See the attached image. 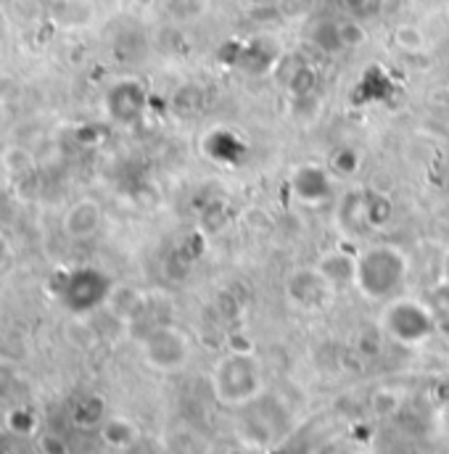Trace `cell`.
I'll return each instance as SVG.
<instances>
[{
	"label": "cell",
	"mask_w": 449,
	"mask_h": 454,
	"mask_svg": "<svg viewBox=\"0 0 449 454\" xmlns=\"http://www.w3.org/2000/svg\"><path fill=\"white\" fill-rule=\"evenodd\" d=\"M5 256H8V243H5V238L0 235V262H5Z\"/></svg>",
	"instance_id": "12"
},
{
	"label": "cell",
	"mask_w": 449,
	"mask_h": 454,
	"mask_svg": "<svg viewBox=\"0 0 449 454\" xmlns=\"http://www.w3.org/2000/svg\"><path fill=\"white\" fill-rule=\"evenodd\" d=\"M294 193L307 204H320L331 196V180L318 164H304L294 172Z\"/></svg>",
	"instance_id": "5"
},
{
	"label": "cell",
	"mask_w": 449,
	"mask_h": 454,
	"mask_svg": "<svg viewBox=\"0 0 449 454\" xmlns=\"http://www.w3.org/2000/svg\"><path fill=\"white\" fill-rule=\"evenodd\" d=\"M331 283L326 280V275L320 270H299L291 280H288V296L304 307V309H312V307H320L328 294H331Z\"/></svg>",
	"instance_id": "4"
},
{
	"label": "cell",
	"mask_w": 449,
	"mask_h": 454,
	"mask_svg": "<svg viewBox=\"0 0 449 454\" xmlns=\"http://www.w3.org/2000/svg\"><path fill=\"white\" fill-rule=\"evenodd\" d=\"M397 45L405 51H421L423 48V35L418 32V27H399L397 29Z\"/></svg>",
	"instance_id": "11"
},
{
	"label": "cell",
	"mask_w": 449,
	"mask_h": 454,
	"mask_svg": "<svg viewBox=\"0 0 449 454\" xmlns=\"http://www.w3.org/2000/svg\"><path fill=\"white\" fill-rule=\"evenodd\" d=\"M146 104V93L135 82H119L109 93V112L119 121H135Z\"/></svg>",
	"instance_id": "6"
},
{
	"label": "cell",
	"mask_w": 449,
	"mask_h": 454,
	"mask_svg": "<svg viewBox=\"0 0 449 454\" xmlns=\"http://www.w3.org/2000/svg\"><path fill=\"white\" fill-rule=\"evenodd\" d=\"M101 225V207L93 201H80L67 215V232L75 238H88Z\"/></svg>",
	"instance_id": "7"
},
{
	"label": "cell",
	"mask_w": 449,
	"mask_h": 454,
	"mask_svg": "<svg viewBox=\"0 0 449 454\" xmlns=\"http://www.w3.org/2000/svg\"><path fill=\"white\" fill-rule=\"evenodd\" d=\"M386 328L405 343H418L431 333V315L418 301H397L386 312Z\"/></svg>",
	"instance_id": "3"
},
{
	"label": "cell",
	"mask_w": 449,
	"mask_h": 454,
	"mask_svg": "<svg viewBox=\"0 0 449 454\" xmlns=\"http://www.w3.org/2000/svg\"><path fill=\"white\" fill-rule=\"evenodd\" d=\"M407 280V256L397 246H373L357 256L354 283L367 299H391Z\"/></svg>",
	"instance_id": "1"
},
{
	"label": "cell",
	"mask_w": 449,
	"mask_h": 454,
	"mask_svg": "<svg viewBox=\"0 0 449 454\" xmlns=\"http://www.w3.org/2000/svg\"><path fill=\"white\" fill-rule=\"evenodd\" d=\"M112 288V280L96 270V267H80V270H72L67 278H64V301H69V307L75 309H91L96 304H101L106 299Z\"/></svg>",
	"instance_id": "2"
},
{
	"label": "cell",
	"mask_w": 449,
	"mask_h": 454,
	"mask_svg": "<svg viewBox=\"0 0 449 454\" xmlns=\"http://www.w3.org/2000/svg\"><path fill=\"white\" fill-rule=\"evenodd\" d=\"M338 35H341V45L343 48H357L367 40L362 24L357 19H346V21H338Z\"/></svg>",
	"instance_id": "10"
},
{
	"label": "cell",
	"mask_w": 449,
	"mask_h": 454,
	"mask_svg": "<svg viewBox=\"0 0 449 454\" xmlns=\"http://www.w3.org/2000/svg\"><path fill=\"white\" fill-rule=\"evenodd\" d=\"M359 220L367 227H381L391 220V201L383 193L365 191L359 196Z\"/></svg>",
	"instance_id": "8"
},
{
	"label": "cell",
	"mask_w": 449,
	"mask_h": 454,
	"mask_svg": "<svg viewBox=\"0 0 449 454\" xmlns=\"http://www.w3.org/2000/svg\"><path fill=\"white\" fill-rule=\"evenodd\" d=\"M362 167V156L351 145H338L331 156V172L338 177H354Z\"/></svg>",
	"instance_id": "9"
}]
</instances>
